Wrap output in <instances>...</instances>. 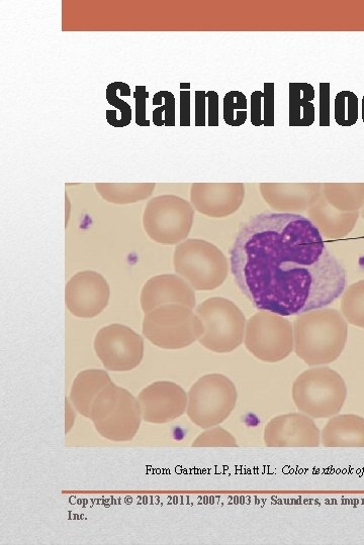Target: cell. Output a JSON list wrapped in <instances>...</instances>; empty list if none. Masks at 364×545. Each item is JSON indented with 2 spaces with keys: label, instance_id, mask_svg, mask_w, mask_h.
Here are the masks:
<instances>
[{
  "label": "cell",
  "instance_id": "obj_7",
  "mask_svg": "<svg viewBox=\"0 0 364 545\" xmlns=\"http://www.w3.org/2000/svg\"><path fill=\"white\" fill-rule=\"evenodd\" d=\"M205 332L199 343L205 349L217 354H229L244 342L246 317L231 300L212 297L197 306Z\"/></svg>",
  "mask_w": 364,
  "mask_h": 545
},
{
  "label": "cell",
  "instance_id": "obj_9",
  "mask_svg": "<svg viewBox=\"0 0 364 545\" xmlns=\"http://www.w3.org/2000/svg\"><path fill=\"white\" fill-rule=\"evenodd\" d=\"M244 345L261 362H282L294 351V326L285 316L259 310L247 320Z\"/></svg>",
  "mask_w": 364,
  "mask_h": 545
},
{
  "label": "cell",
  "instance_id": "obj_1",
  "mask_svg": "<svg viewBox=\"0 0 364 545\" xmlns=\"http://www.w3.org/2000/svg\"><path fill=\"white\" fill-rule=\"evenodd\" d=\"M241 293L258 310L300 315L332 304L346 271L318 229L301 214L263 212L243 223L230 250Z\"/></svg>",
  "mask_w": 364,
  "mask_h": 545
},
{
  "label": "cell",
  "instance_id": "obj_31",
  "mask_svg": "<svg viewBox=\"0 0 364 545\" xmlns=\"http://www.w3.org/2000/svg\"><path fill=\"white\" fill-rule=\"evenodd\" d=\"M320 104H319V121L320 127H330V95L331 84L328 82L320 83Z\"/></svg>",
  "mask_w": 364,
  "mask_h": 545
},
{
  "label": "cell",
  "instance_id": "obj_4",
  "mask_svg": "<svg viewBox=\"0 0 364 545\" xmlns=\"http://www.w3.org/2000/svg\"><path fill=\"white\" fill-rule=\"evenodd\" d=\"M143 336L162 350H182L199 342L204 324L193 308L166 304L145 313Z\"/></svg>",
  "mask_w": 364,
  "mask_h": 545
},
{
  "label": "cell",
  "instance_id": "obj_19",
  "mask_svg": "<svg viewBox=\"0 0 364 545\" xmlns=\"http://www.w3.org/2000/svg\"><path fill=\"white\" fill-rule=\"evenodd\" d=\"M321 445L330 449L364 448V417L337 414L329 418L321 431Z\"/></svg>",
  "mask_w": 364,
  "mask_h": 545
},
{
  "label": "cell",
  "instance_id": "obj_8",
  "mask_svg": "<svg viewBox=\"0 0 364 545\" xmlns=\"http://www.w3.org/2000/svg\"><path fill=\"white\" fill-rule=\"evenodd\" d=\"M187 414L202 429L218 426L234 411L238 401L235 383L222 374L201 377L188 392Z\"/></svg>",
  "mask_w": 364,
  "mask_h": 545
},
{
  "label": "cell",
  "instance_id": "obj_34",
  "mask_svg": "<svg viewBox=\"0 0 364 545\" xmlns=\"http://www.w3.org/2000/svg\"><path fill=\"white\" fill-rule=\"evenodd\" d=\"M207 99L209 101V123L210 127H219V103L220 97L216 91L207 92Z\"/></svg>",
  "mask_w": 364,
  "mask_h": 545
},
{
  "label": "cell",
  "instance_id": "obj_36",
  "mask_svg": "<svg viewBox=\"0 0 364 545\" xmlns=\"http://www.w3.org/2000/svg\"><path fill=\"white\" fill-rule=\"evenodd\" d=\"M76 410L71 404L69 398L67 397L65 399V433H69V431L73 428L75 419H76Z\"/></svg>",
  "mask_w": 364,
  "mask_h": 545
},
{
  "label": "cell",
  "instance_id": "obj_37",
  "mask_svg": "<svg viewBox=\"0 0 364 545\" xmlns=\"http://www.w3.org/2000/svg\"><path fill=\"white\" fill-rule=\"evenodd\" d=\"M180 90H190L191 89V83H180Z\"/></svg>",
  "mask_w": 364,
  "mask_h": 545
},
{
  "label": "cell",
  "instance_id": "obj_2",
  "mask_svg": "<svg viewBox=\"0 0 364 545\" xmlns=\"http://www.w3.org/2000/svg\"><path fill=\"white\" fill-rule=\"evenodd\" d=\"M293 326L294 351L308 366H326L342 355L348 323L337 309L324 307L302 313Z\"/></svg>",
  "mask_w": 364,
  "mask_h": 545
},
{
  "label": "cell",
  "instance_id": "obj_5",
  "mask_svg": "<svg viewBox=\"0 0 364 545\" xmlns=\"http://www.w3.org/2000/svg\"><path fill=\"white\" fill-rule=\"evenodd\" d=\"M342 376L327 366H318L300 374L292 388L297 409L313 419L331 418L340 413L347 399Z\"/></svg>",
  "mask_w": 364,
  "mask_h": 545
},
{
  "label": "cell",
  "instance_id": "obj_38",
  "mask_svg": "<svg viewBox=\"0 0 364 545\" xmlns=\"http://www.w3.org/2000/svg\"><path fill=\"white\" fill-rule=\"evenodd\" d=\"M361 117H362V122L364 124V95L362 97V102H361Z\"/></svg>",
  "mask_w": 364,
  "mask_h": 545
},
{
  "label": "cell",
  "instance_id": "obj_10",
  "mask_svg": "<svg viewBox=\"0 0 364 545\" xmlns=\"http://www.w3.org/2000/svg\"><path fill=\"white\" fill-rule=\"evenodd\" d=\"M194 216L195 208L186 199L175 195H161L148 202L143 225L152 241L172 246L188 239Z\"/></svg>",
  "mask_w": 364,
  "mask_h": 545
},
{
  "label": "cell",
  "instance_id": "obj_33",
  "mask_svg": "<svg viewBox=\"0 0 364 545\" xmlns=\"http://www.w3.org/2000/svg\"><path fill=\"white\" fill-rule=\"evenodd\" d=\"M191 126V92L180 90V127Z\"/></svg>",
  "mask_w": 364,
  "mask_h": 545
},
{
  "label": "cell",
  "instance_id": "obj_6",
  "mask_svg": "<svg viewBox=\"0 0 364 545\" xmlns=\"http://www.w3.org/2000/svg\"><path fill=\"white\" fill-rule=\"evenodd\" d=\"M175 272L195 290L211 291L227 279V257L215 245L199 239L179 244L173 255Z\"/></svg>",
  "mask_w": 364,
  "mask_h": 545
},
{
  "label": "cell",
  "instance_id": "obj_35",
  "mask_svg": "<svg viewBox=\"0 0 364 545\" xmlns=\"http://www.w3.org/2000/svg\"><path fill=\"white\" fill-rule=\"evenodd\" d=\"M206 101L207 92L204 90L196 91V127H206Z\"/></svg>",
  "mask_w": 364,
  "mask_h": 545
},
{
  "label": "cell",
  "instance_id": "obj_26",
  "mask_svg": "<svg viewBox=\"0 0 364 545\" xmlns=\"http://www.w3.org/2000/svg\"><path fill=\"white\" fill-rule=\"evenodd\" d=\"M359 117V100L349 90L340 91L334 100V119L338 126L350 128L356 125Z\"/></svg>",
  "mask_w": 364,
  "mask_h": 545
},
{
  "label": "cell",
  "instance_id": "obj_16",
  "mask_svg": "<svg viewBox=\"0 0 364 545\" xmlns=\"http://www.w3.org/2000/svg\"><path fill=\"white\" fill-rule=\"evenodd\" d=\"M144 313L166 304H181L191 308L197 305L194 288L179 275L164 274L149 279L140 295Z\"/></svg>",
  "mask_w": 364,
  "mask_h": 545
},
{
  "label": "cell",
  "instance_id": "obj_28",
  "mask_svg": "<svg viewBox=\"0 0 364 545\" xmlns=\"http://www.w3.org/2000/svg\"><path fill=\"white\" fill-rule=\"evenodd\" d=\"M193 448H237L235 436L221 426H214L204 431L192 444Z\"/></svg>",
  "mask_w": 364,
  "mask_h": 545
},
{
  "label": "cell",
  "instance_id": "obj_23",
  "mask_svg": "<svg viewBox=\"0 0 364 545\" xmlns=\"http://www.w3.org/2000/svg\"><path fill=\"white\" fill-rule=\"evenodd\" d=\"M263 87L251 94V124L271 128L276 125V84L268 82Z\"/></svg>",
  "mask_w": 364,
  "mask_h": 545
},
{
  "label": "cell",
  "instance_id": "obj_15",
  "mask_svg": "<svg viewBox=\"0 0 364 545\" xmlns=\"http://www.w3.org/2000/svg\"><path fill=\"white\" fill-rule=\"evenodd\" d=\"M245 185L193 184L191 202L200 213L214 217H227L239 210L245 199Z\"/></svg>",
  "mask_w": 364,
  "mask_h": 545
},
{
  "label": "cell",
  "instance_id": "obj_39",
  "mask_svg": "<svg viewBox=\"0 0 364 545\" xmlns=\"http://www.w3.org/2000/svg\"><path fill=\"white\" fill-rule=\"evenodd\" d=\"M361 216H362L363 221H364V206H363V208L361 209Z\"/></svg>",
  "mask_w": 364,
  "mask_h": 545
},
{
  "label": "cell",
  "instance_id": "obj_22",
  "mask_svg": "<svg viewBox=\"0 0 364 545\" xmlns=\"http://www.w3.org/2000/svg\"><path fill=\"white\" fill-rule=\"evenodd\" d=\"M322 194L340 211L355 212L364 206V184H323Z\"/></svg>",
  "mask_w": 364,
  "mask_h": 545
},
{
  "label": "cell",
  "instance_id": "obj_30",
  "mask_svg": "<svg viewBox=\"0 0 364 545\" xmlns=\"http://www.w3.org/2000/svg\"><path fill=\"white\" fill-rule=\"evenodd\" d=\"M164 100V105H160L153 112V123L156 127H174L175 126V97L170 91H159Z\"/></svg>",
  "mask_w": 364,
  "mask_h": 545
},
{
  "label": "cell",
  "instance_id": "obj_11",
  "mask_svg": "<svg viewBox=\"0 0 364 545\" xmlns=\"http://www.w3.org/2000/svg\"><path fill=\"white\" fill-rule=\"evenodd\" d=\"M104 367L112 372L136 369L144 358V340L131 327L114 323L103 327L94 342Z\"/></svg>",
  "mask_w": 364,
  "mask_h": 545
},
{
  "label": "cell",
  "instance_id": "obj_25",
  "mask_svg": "<svg viewBox=\"0 0 364 545\" xmlns=\"http://www.w3.org/2000/svg\"><path fill=\"white\" fill-rule=\"evenodd\" d=\"M340 307L348 324L364 330V280L357 281L344 290Z\"/></svg>",
  "mask_w": 364,
  "mask_h": 545
},
{
  "label": "cell",
  "instance_id": "obj_12",
  "mask_svg": "<svg viewBox=\"0 0 364 545\" xmlns=\"http://www.w3.org/2000/svg\"><path fill=\"white\" fill-rule=\"evenodd\" d=\"M263 441L267 448H318L321 430L307 414H282L265 425Z\"/></svg>",
  "mask_w": 364,
  "mask_h": 545
},
{
  "label": "cell",
  "instance_id": "obj_20",
  "mask_svg": "<svg viewBox=\"0 0 364 545\" xmlns=\"http://www.w3.org/2000/svg\"><path fill=\"white\" fill-rule=\"evenodd\" d=\"M112 383L110 375L104 370L82 371L75 377L68 398L80 415L89 418L91 406L101 392Z\"/></svg>",
  "mask_w": 364,
  "mask_h": 545
},
{
  "label": "cell",
  "instance_id": "obj_32",
  "mask_svg": "<svg viewBox=\"0 0 364 545\" xmlns=\"http://www.w3.org/2000/svg\"><path fill=\"white\" fill-rule=\"evenodd\" d=\"M136 100V124L139 127H150V122L146 118V100L149 98V92L146 86H136L134 92Z\"/></svg>",
  "mask_w": 364,
  "mask_h": 545
},
{
  "label": "cell",
  "instance_id": "obj_18",
  "mask_svg": "<svg viewBox=\"0 0 364 545\" xmlns=\"http://www.w3.org/2000/svg\"><path fill=\"white\" fill-rule=\"evenodd\" d=\"M308 218L321 236L329 240L347 237L355 228L359 211L345 212L336 209L322 196L307 210Z\"/></svg>",
  "mask_w": 364,
  "mask_h": 545
},
{
  "label": "cell",
  "instance_id": "obj_27",
  "mask_svg": "<svg viewBox=\"0 0 364 545\" xmlns=\"http://www.w3.org/2000/svg\"><path fill=\"white\" fill-rule=\"evenodd\" d=\"M248 102L246 95L237 90L228 92L223 101L224 122L233 128L243 126L247 121Z\"/></svg>",
  "mask_w": 364,
  "mask_h": 545
},
{
  "label": "cell",
  "instance_id": "obj_13",
  "mask_svg": "<svg viewBox=\"0 0 364 545\" xmlns=\"http://www.w3.org/2000/svg\"><path fill=\"white\" fill-rule=\"evenodd\" d=\"M110 295V286L101 274L95 271H82L68 281L65 303L72 315L79 318H94L107 308Z\"/></svg>",
  "mask_w": 364,
  "mask_h": 545
},
{
  "label": "cell",
  "instance_id": "obj_24",
  "mask_svg": "<svg viewBox=\"0 0 364 545\" xmlns=\"http://www.w3.org/2000/svg\"><path fill=\"white\" fill-rule=\"evenodd\" d=\"M96 188L108 202L128 204L148 198L155 189V184H97Z\"/></svg>",
  "mask_w": 364,
  "mask_h": 545
},
{
  "label": "cell",
  "instance_id": "obj_29",
  "mask_svg": "<svg viewBox=\"0 0 364 545\" xmlns=\"http://www.w3.org/2000/svg\"><path fill=\"white\" fill-rule=\"evenodd\" d=\"M121 91V95L129 96L131 95V88L128 84L124 82H114L107 87L106 98L108 102L120 109L122 118L117 121L114 125V128H126L132 122V108L129 103L120 99L117 95V91Z\"/></svg>",
  "mask_w": 364,
  "mask_h": 545
},
{
  "label": "cell",
  "instance_id": "obj_21",
  "mask_svg": "<svg viewBox=\"0 0 364 545\" xmlns=\"http://www.w3.org/2000/svg\"><path fill=\"white\" fill-rule=\"evenodd\" d=\"M316 91L312 84L292 82L289 84V126L308 128L315 123L316 108L313 103Z\"/></svg>",
  "mask_w": 364,
  "mask_h": 545
},
{
  "label": "cell",
  "instance_id": "obj_17",
  "mask_svg": "<svg viewBox=\"0 0 364 545\" xmlns=\"http://www.w3.org/2000/svg\"><path fill=\"white\" fill-rule=\"evenodd\" d=\"M323 184H260L264 201L276 212L307 211L321 196Z\"/></svg>",
  "mask_w": 364,
  "mask_h": 545
},
{
  "label": "cell",
  "instance_id": "obj_3",
  "mask_svg": "<svg viewBox=\"0 0 364 545\" xmlns=\"http://www.w3.org/2000/svg\"><path fill=\"white\" fill-rule=\"evenodd\" d=\"M89 419L104 439L127 443L138 434L143 416L138 398L112 383L91 406Z\"/></svg>",
  "mask_w": 364,
  "mask_h": 545
},
{
  "label": "cell",
  "instance_id": "obj_14",
  "mask_svg": "<svg viewBox=\"0 0 364 545\" xmlns=\"http://www.w3.org/2000/svg\"><path fill=\"white\" fill-rule=\"evenodd\" d=\"M143 420L165 424L187 413L189 396L184 388L170 381H158L144 388L138 395Z\"/></svg>",
  "mask_w": 364,
  "mask_h": 545
}]
</instances>
